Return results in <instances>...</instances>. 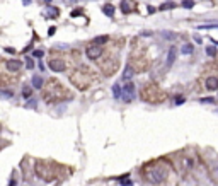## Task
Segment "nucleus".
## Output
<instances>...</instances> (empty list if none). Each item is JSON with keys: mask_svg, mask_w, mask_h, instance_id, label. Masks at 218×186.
<instances>
[{"mask_svg": "<svg viewBox=\"0 0 218 186\" xmlns=\"http://www.w3.org/2000/svg\"><path fill=\"white\" fill-rule=\"evenodd\" d=\"M31 84H33V87L34 89H43V79H41V75H34L33 79H31Z\"/></svg>", "mask_w": 218, "mask_h": 186, "instance_id": "nucleus-10", "label": "nucleus"}, {"mask_svg": "<svg viewBox=\"0 0 218 186\" xmlns=\"http://www.w3.org/2000/svg\"><path fill=\"white\" fill-rule=\"evenodd\" d=\"M16 185H17V181H16V179H12V181H10V185H9V186H16Z\"/></svg>", "mask_w": 218, "mask_h": 186, "instance_id": "nucleus-30", "label": "nucleus"}, {"mask_svg": "<svg viewBox=\"0 0 218 186\" xmlns=\"http://www.w3.org/2000/svg\"><path fill=\"white\" fill-rule=\"evenodd\" d=\"M26 67H27L29 70L34 68V62H33V58H27V60H26Z\"/></svg>", "mask_w": 218, "mask_h": 186, "instance_id": "nucleus-23", "label": "nucleus"}, {"mask_svg": "<svg viewBox=\"0 0 218 186\" xmlns=\"http://www.w3.org/2000/svg\"><path fill=\"white\" fill-rule=\"evenodd\" d=\"M143 176L150 183H160L167 178V166H164L160 162H155V164H148L143 169Z\"/></svg>", "mask_w": 218, "mask_h": 186, "instance_id": "nucleus-1", "label": "nucleus"}, {"mask_svg": "<svg viewBox=\"0 0 218 186\" xmlns=\"http://www.w3.org/2000/svg\"><path fill=\"white\" fill-rule=\"evenodd\" d=\"M112 94H114L116 99H119V97L123 96V91H121V85H119V84H114V85H112Z\"/></svg>", "mask_w": 218, "mask_h": 186, "instance_id": "nucleus-12", "label": "nucleus"}, {"mask_svg": "<svg viewBox=\"0 0 218 186\" xmlns=\"http://www.w3.org/2000/svg\"><path fill=\"white\" fill-rule=\"evenodd\" d=\"M31 94H33V89H31V87H27V85H26V87L22 89V96H24V99L31 97Z\"/></svg>", "mask_w": 218, "mask_h": 186, "instance_id": "nucleus-16", "label": "nucleus"}, {"mask_svg": "<svg viewBox=\"0 0 218 186\" xmlns=\"http://www.w3.org/2000/svg\"><path fill=\"white\" fill-rule=\"evenodd\" d=\"M44 2H46V3H50V2H51V0H44Z\"/></svg>", "mask_w": 218, "mask_h": 186, "instance_id": "nucleus-32", "label": "nucleus"}, {"mask_svg": "<svg viewBox=\"0 0 218 186\" xmlns=\"http://www.w3.org/2000/svg\"><path fill=\"white\" fill-rule=\"evenodd\" d=\"M123 101L125 103H129V101H133V97H135V84H131V82H128L123 85Z\"/></svg>", "mask_w": 218, "mask_h": 186, "instance_id": "nucleus-3", "label": "nucleus"}, {"mask_svg": "<svg viewBox=\"0 0 218 186\" xmlns=\"http://www.w3.org/2000/svg\"><path fill=\"white\" fill-rule=\"evenodd\" d=\"M133 9H135L133 2H129V0H123V2H121V10H123L125 14H129V12H133Z\"/></svg>", "mask_w": 218, "mask_h": 186, "instance_id": "nucleus-8", "label": "nucleus"}, {"mask_svg": "<svg viewBox=\"0 0 218 186\" xmlns=\"http://www.w3.org/2000/svg\"><path fill=\"white\" fill-rule=\"evenodd\" d=\"M0 97H7V99H10V97H14V92L12 91H0Z\"/></svg>", "mask_w": 218, "mask_h": 186, "instance_id": "nucleus-17", "label": "nucleus"}, {"mask_svg": "<svg viewBox=\"0 0 218 186\" xmlns=\"http://www.w3.org/2000/svg\"><path fill=\"white\" fill-rule=\"evenodd\" d=\"M22 3H24V5H29V3H31V0H22Z\"/></svg>", "mask_w": 218, "mask_h": 186, "instance_id": "nucleus-31", "label": "nucleus"}, {"mask_svg": "<svg viewBox=\"0 0 218 186\" xmlns=\"http://www.w3.org/2000/svg\"><path fill=\"white\" fill-rule=\"evenodd\" d=\"M172 7H174V2H165L160 9H162V10H167V9H172Z\"/></svg>", "mask_w": 218, "mask_h": 186, "instance_id": "nucleus-20", "label": "nucleus"}, {"mask_svg": "<svg viewBox=\"0 0 218 186\" xmlns=\"http://www.w3.org/2000/svg\"><path fill=\"white\" fill-rule=\"evenodd\" d=\"M184 101H186V99H184L182 96H177V97H176V104H182Z\"/></svg>", "mask_w": 218, "mask_h": 186, "instance_id": "nucleus-25", "label": "nucleus"}, {"mask_svg": "<svg viewBox=\"0 0 218 186\" xmlns=\"http://www.w3.org/2000/svg\"><path fill=\"white\" fill-rule=\"evenodd\" d=\"M48 14H50V16H53V19H54V16H58V9H53V7H50Z\"/></svg>", "mask_w": 218, "mask_h": 186, "instance_id": "nucleus-24", "label": "nucleus"}, {"mask_svg": "<svg viewBox=\"0 0 218 186\" xmlns=\"http://www.w3.org/2000/svg\"><path fill=\"white\" fill-rule=\"evenodd\" d=\"M182 7H186V9H193V7H194V2H193V0H184V2H182Z\"/></svg>", "mask_w": 218, "mask_h": 186, "instance_id": "nucleus-18", "label": "nucleus"}, {"mask_svg": "<svg viewBox=\"0 0 218 186\" xmlns=\"http://www.w3.org/2000/svg\"><path fill=\"white\" fill-rule=\"evenodd\" d=\"M48 65H50V68H51L53 72H58V74H60V72H65V68H67V63H65L63 60H60V58L51 60Z\"/></svg>", "mask_w": 218, "mask_h": 186, "instance_id": "nucleus-5", "label": "nucleus"}, {"mask_svg": "<svg viewBox=\"0 0 218 186\" xmlns=\"http://www.w3.org/2000/svg\"><path fill=\"white\" fill-rule=\"evenodd\" d=\"M206 53L210 56H215L217 55V48H215V46H208V48H206Z\"/></svg>", "mask_w": 218, "mask_h": 186, "instance_id": "nucleus-19", "label": "nucleus"}, {"mask_svg": "<svg viewBox=\"0 0 218 186\" xmlns=\"http://www.w3.org/2000/svg\"><path fill=\"white\" fill-rule=\"evenodd\" d=\"M206 89L208 91H218V79L217 77H210L206 80Z\"/></svg>", "mask_w": 218, "mask_h": 186, "instance_id": "nucleus-7", "label": "nucleus"}, {"mask_svg": "<svg viewBox=\"0 0 218 186\" xmlns=\"http://www.w3.org/2000/svg\"><path fill=\"white\" fill-rule=\"evenodd\" d=\"M109 41V36H97L95 39H94V44H104V43H108Z\"/></svg>", "mask_w": 218, "mask_h": 186, "instance_id": "nucleus-14", "label": "nucleus"}, {"mask_svg": "<svg viewBox=\"0 0 218 186\" xmlns=\"http://www.w3.org/2000/svg\"><path fill=\"white\" fill-rule=\"evenodd\" d=\"M20 67H22V62H19V60H9V62H7L9 72H19Z\"/></svg>", "mask_w": 218, "mask_h": 186, "instance_id": "nucleus-6", "label": "nucleus"}, {"mask_svg": "<svg viewBox=\"0 0 218 186\" xmlns=\"http://www.w3.org/2000/svg\"><path fill=\"white\" fill-rule=\"evenodd\" d=\"M54 31H56V27H50V29H48V34H50V36H53Z\"/></svg>", "mask_w": 218, "mask_h": 186, "instance_id": "nucleus-27", "label": "nucleus"}, {"mask_svg": "<svg viewBox=\"0 0 218 186\" xmlns=\"http://www.w3.org/2000/svg\"><path fill=\"white\" fill-rule=\"evenodd\" d=\"M133 75H135L133 67H131V65H126V68H125V72H123V80H129Z\"/></svg>", "mask_w": 218, "mask_h": 186, "instance_id": "nucleus-11", "label": "nucleus"}, {"mask_svg": "<svg viewBox=\"0 0 218 186\" xmlns=\"http://www.w3.org/2000/svg\"><path fill=\"white\" fill-rule=\"evenodd\" d=\"M142 97L145 99V101H152V103H157V101H162L164 99V94L155 87V85H152V84H148L146 87H143V91H142Z\"/></svg>", "mask_w": 218, "mask_h": 186, "instance_id": "nucleus-2", "label": "nucleus"}, {"mask_svg": "<svg viewBox=\"0 0 218 186\" xmlns=\"http://www.w3.org/2000/svg\"><path fill=\"white\" fill-rule=\"evenodd\" d=\"M37 67H39V70H41V72L44 70V63H43V62H39V63H37Z\"/></svg>", "mask_w": 218, "mask_h": 186, "instance_id": "nucleus-28", "label": "nucleus"}, {"mask_svg": "<svg viewBox=\"0 0 218 186\" xmlns=\"http://www.w3.org/2000/svg\"><path fill=\"white\" fill-rule=\"evenodd\" d=\"M201 103H215V99H213V97H203Z\"/></svg>", "mask_w": 218, "mask_h": 186, "instance_id": "nucleus-26", "label": "nucleus"}, {"mask_svg": "<svg viewBox=\"0 0 218 186\" xmlns=\"http://www.w3.org/2000/svg\"><path fill=\"white\" fill-rule=\"evenodd\" d=\"M218 27V24H204V26H200V29H215Z\"/></svg>", "mask_w": 218, "mask_h": 186, "instance_id": "nucleus-21", "label": "nucleus"}, {"mask_svg": "<svg viewBox=\"0 0 218 186\" xmlns=\"http://www.w3.org/2000/svg\"><path fill=\"white\" fill-rule=\"evenodd\" d=\"M193 51H194L193 44H184V46L181 48V53H182V55H191Z\"/></svg>", "mask_w": 218, "mask_h": 186, "instance_id": "nucleus-13", "label": "nucleus"}, {"mask_svg": "<svg viewBox=\"0 0 218 186\" xmlns=\"http://www.w3.org/2000/svg\"><path fill=\"white\" fill-rule=\"evenodd\" d=\"M43 55H44L43 50H34V51H33V56H36V58H43Z\"/></svg>", "mask_w": 218, "mask_h": 186, "instance_id": "nucleus-22", "label": "nucleus"}, {"mask_svg": "<svg viewBox=\"0 0 218 186\" xmlns=\"http://www.w3.org/2000/svg\"><path fill=\"white\" fill-rule=\"evenodd\" d=\"M102 12H104L108 17H112V16H114V7H112V5H106V7L102 9Z\"/></svg>", "mask_w": 218, "mask_h": 186, "instance_id": "nucleus-15", "label": "nucleus"}, {"mask_svg": "<svg viewBox=\"0 0 218 186\" xmlns=\"http://www.w3.org/2000/svg\"><path fill=\"white\" fill-rule=\"evenodd\" d=\"M78 14H80V10H73V12H72V17H75V16H78Z\"/></svg>", "mask_w": 218, "mask_h": 186, "instance_id": "nucleus-29", "label": "nucleus"}, {"mask_svg": "<svg viewBox=\"0 0 218 186\" xmlns=\"http://www.w3.org/2000/svg\"><path fill=\"white\" fill-rule=\"evenodd\" d=\"M176 55H177V50H176L174 46H170V50H169V55H167V67H170V65L176 62Z\"/></svg>", "mask_w": 218, "mask_h": 186, "instance_id": "nucleus-9", "label": "nucleus"}, {"mask_svg": "<svg viewBox=\"0 0 218 186\" xmlns=\"http://www.w3.org/2000/svg\"><path fill=\"white\" fill-rule=\"evenodd\" d=\"M85 55H87V58H91V60H97V58H101V55H102V48L99 44H92V46H89L85 50Z\"/></svg>", "mask_w": 218, "mask_h": 186, "instance_id": "nucleus-4", "label": "nucleus"}]
</instances>
